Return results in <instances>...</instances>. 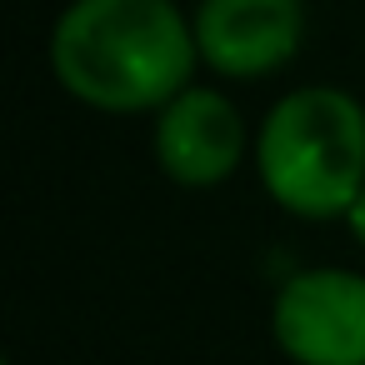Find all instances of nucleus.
Returning <instances> with one entry per match:
<instances>
[{
  "mask_svg": "<svg viewBox=\"0 0 365 365\" xmlns=\"http://www.w3.org/2000/svg\"><path fill=\"white\" fill-rule=\"evenodd\" d=\"M195 21L175 0H71L51 31L61 91L106 115H155L195 86Z\"/></svg>",
  "mask_w": 365,
  "mask_h": 365,
  "instance_id": "1",
  "label": "nucleus"
},
{
  "mask_svg": "<svg viewBox=\"0 0 365 365\" xmlns=\"http://www.w3.org/2000/svg\"><path fill=\"white\" fill-rule=\"evenodd\" d=\"M265 195L300 220H345L365 190V106L340 86L280 96L255 130Z\"/></svg>",
  "mask_w": 365,
  "mask_h": 365,
  "instance_id": "2",
  "label": "nucleus"
},
{
  "mask_svg": "<svg viewBox=\"0 0 365 365\" xmlns=\"http://www.w3.org/2000/svg\"><path fill=\"white\" fill-rule=\"evenodd\" d=\"M270 330L295 365H365V275L340 265L295 270L275 290Z\"/></svg>",
  "mask_w": 365,
  "mask_h": 365,
  "instance_id": "3",
  "label": "nucleus"
},
{
  "mask_svg": "<svg viewBox=\"0 0 365 365\" xmlns=\"http://www.w3.org/2000/svg\"><path fill=\"white\" fill-rule=\"evenodd\" d=\"M155 165L185 185V190H210L225 185L245 150H250V130L240 106L225 91L210 86H185L170 106L155 110V135H150Z\"/></svg>",
  "mask_w": 365,
  "mask_h": 365,
  "instance_id": "4",
  "label": "nucleus"
},
{
  "mask_svg": "<svg viewBox=\"0 0 365 365\" xmlns=\"http://www.w3.org/2000/svg\"><path fill=\"white\" fill-rule=\"evenodd\" d=\"M190 21L200 66L225 81H260L295 61L305 41V0H200Z\"/></svg>",
  "mask_w": 365,
  "mask_h": 365,
  "instance_id": "5",
  "label": "nucleus"
},
{
  "mask_svg": "<svg viewBox=\"0 0 365 365\" xmlns=\"http://www.w3.org/2000/svg\"><path fill=\"white\" fill-rule=\"evenodd\" d=\"M345 225H350V235L365 245V190H360V195H355V205L345 210Z\"/></svg>",
  "mask_w": 365,
  "mask_h": 365,
  "instance_id": "6",
  "label": "nucleus"
}]
</instances>
